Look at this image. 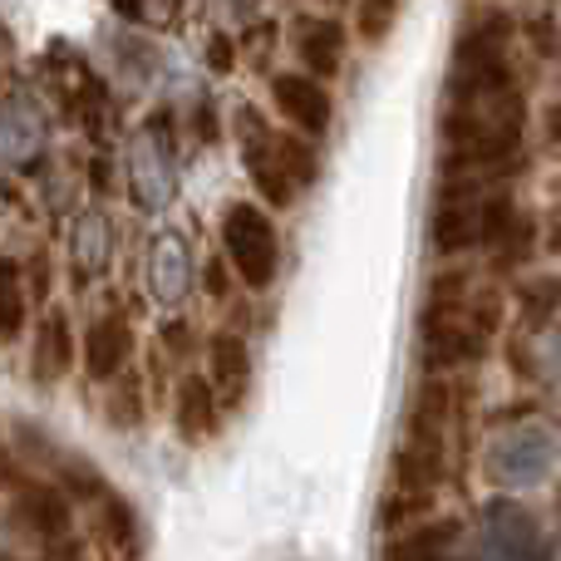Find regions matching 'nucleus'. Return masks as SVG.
Here are the masks:
<instances>
[{
    "instance_id": "3",
    "label": "nucleus",
    "mask_w": 561,
    "mask_h": 561,
    "mask_svg": "<svg viewBox=\"0 0 561 561\" xmlns=\"http://www.w3.org/2000/svg\"><path fill=\"white\" fill-rule=\"evenodd\" d=\"M222 262L252 290H266L276 280L280 237H276V222L256 203H232L222 213Z\"/></svg>"
},
{
    "instance_id": "12",
    "label": "nucleus",
    "mask_w": 561,
    "mask_h": 561,
    "mask_svg": "<svg viewBox=\"0 0 561 561\" xmlns=\"http://www.w3.org/2000/svg\"><path fill=\"white\" fill-rule=\"evenodd\" d=\"M75 365V330H69L65 310H49L39 320V335H35V355H30V375H35L39 389H55L59 379L69 375Z\"/></svg>"
},
{
    "instance_id": "10",
    "label": "nucleus",
    "mask_w": 561,
    "mask_h": 561,
    "mask_svg": "<svg viewBox=\"0 0 561 561\" xmlns=\"http://www.w3.org/2000/svg\"><path fill=\"white\" fill-rule=\"evenodd\" d=\"M296 59L306 75L335 79L345 65V25L330 15H300L296 20Z\"/></svg>"
},
{
    "instance_id": "9",
    "label": "nucleus",
    "mask_w": 561,
    "mask_h": 561,
    "mask_svg": "<svg viewBox=\"0 0 561 561\" xmlns=\"http://www.w3.org/2000/svg\"><path fill=\"white\" fill-rule=\"evenodd\" d=\"M94 497V547L104 552L108 561H134L138 557V517L114 488L94 483L89 488Z\"/></svg>"
},
{
    "instance_id": "23",
    "label": "nucleus",
    "mask_w": 561,
    "mask_h": 561,
    "mask_svg": "<svg viewBox=\"0 0 561 561\" xmlns=\"http://www.w3.org/2000/svg\"><path fill=\"white\" fill-rule=\"evenodd\" d=\"M114 10H118V15H128V20H134L138 10H144V0H114Z\"/></svg>"
},
{
    "instance_id": "17",
    "label": "nucleus",
    "mask_w": 561,
    "mask_h": 561,
    "mask_svg": "<svg viewBox=\"0 0 561 561\" xmlns=\"http://www.w3.org/2000/svg\"><path fill=\"white\" fill-rule=\"evenodd\" d=\"M394 20H399V0H359V10H355V35L359 39H385L389 30H394Z\"/></svg>"
},
{
    "instance_id": "2",
    "label": "nucleus",
    "mask_w": 561,
    "mask_h": 561,
    "mask_svg": "<svg viewBox=\"0 0 561 561\" xmlns=\"http://www.w3.org/2000/svg\"><path fill=\"white\" fill-rule=\"evenodd\" d=\"M503 320V300L493 286H478L463 272L428 286L419 310V359L428 375H463L488 355Z\"/></svg>"
},
{
    "instance_id": "18",
    "label": "nucleus",
    "mask_w": 561,
    "mask_h": 561,
    "mask_svg": "<svg viewBox=\"0 0 561 561\" xmlns=\"http://www.w3.org/2000/svg\"><path fill=\"white\" fill-rule=\"evenodd\" d=\"M20 272H25L30 300H45L49 296V252H45V247H39V252H30V256H20Z\"/></svg>"
},
{
    "instance_id": "22",
    "label": "nucleus",
    "mask_w": 561,
    "mask_h": 561,
    "mask_svg": "<svg viewBox=\"0 0 561 561\" xmlns=\"http://www.w3.org/2000/svg\"><path fill=\"white\" fill-rule=\"evenodd\" d=\"M222 256H213V266H207V290H213V300H227V272H222Z\"/></svg>"
},
{
    "instance_id": "4",
    "label": "nucleus",
    "mask_w": 561,
    "mask_h": 561,
    "mask_svg": "<svg viewBox=\"0 0 561 561\" xmlns=\"http://www.w3.org/2000/svg\"><path fill=\"white\" fill-rule=\"evenodd\" d=\"M237 134H242V158H247V173H252L262 203L266 207H290L300 187L290 183V173H286L280 134L266 124L262 114H256V108H242V114H237Z\"/></svg>"
},
{
    "instance_id": "20",
    "label": "nucleus",
    "mask_w": 561,
    "mask_h": 561,
    "mask_svg": "<svg viewBox=\"0 0 561 561\" xmlns=\"http://www.w3.org/2000/svg\"><path fill=\"white\" fill-rule=\"evenodd\" d=\"M207 65H213L217 75H227V69L237 65V49H232V39H227V35H213V39H207Z\"/></svg>"
},
{
    "instance_id": "1",
    "label": "nucleus",
    "mask_w": 561,
    "mask_h": 561,
    "mask_svg": "<svg viewBox=\"0 0 561 561\" xmlns=\"http://www.w3.org/2000/svg\"><path fill=\"white\" fill-rule=\"evenodd\" d=\"M438 134H444L448 163L507 168L517 158V148H523L527 104L513 79V59H507L503 15L463 30V39L454 45Z\"/></svg>"
},
{
    "instance_id": "21",
    "label": "nucleus",
    "mask_w": 561,
    "mask_h": 561,
    "mask_svg": "<svg viewBox=\"0 0 561 561\" xmlns=\"http://www.w3.org/2000/svg\"><path fill=\"white\" fill-rule=\"evenodd\" d=\"M187 335H193V330H187V320H168V325H163V350H187V345H193Z\"/></svg>"
},
{
    "instance_id": "16",
    "label": "nucleus",
    "mask_w": 561,
    "mask_h": 561,
    "mask_svg": "<svg viewBox=\"0 0 561 561\" xmlns=\"http://www.w3.org/2000/svg\"><path fill=\"white\" fill-rule=\"evenodd\" d=\"M280 158H286V173H290V183L306 193L310 183H316V173H320V158H316V144H310L306 134H296V128H286L280 134Z\"/></svg>"
},
{
    "instance_id": "15",
    "label": "nucleus",
    "mask_w": 561,
    "mask_h": 561,
    "mask_svg": "<svg viewBox=\"0 0 561 561\" xmlns=\"http://www.w3.org/2000/svg\"><path fill=\"white\" fill-rule=\"evenodd\" d=\"M104 389H108V399H104L108 424H114V428H134L138 419H144V375L128 365L124 375H114Z\"/></svg>"
},
{
    "instance_id": "14",
    "label": "nucleus",
    "mask_w": 561,
    "mask_h": 561,
    "mask_svg": "<svg viewBox=\"0 0 561 561\" xmlns=\"http://www.w3.org/2000/svg\"><path fill=\"white\" fill-rule=\"evenodd\" d=\"M454 547H458V523H428L394 537L385 561H454Z\"/></svg>"
},
{
    "instance_id": "19",
    "label": "nucleus",
    "mask_w": 561,
    "mask_h": 561,
    "mask_svg": "<svg viewBox=\"0 0 561 561\" xmlns=\"http://www.w3.org/2000/svg\"><path fill=\"white\" fill-rule=\"evenodd\" d=\"M272 45H276V20H262V25L247 30V55H252V65H266Z\"/></svg>"
},
{
    "instance_id": "6",
    "label": "nucleus",
    "mask_w": 561,
    "mask_h": 561,
    "mask_svg": "<svg viewBox=\"0 0 561 561\" xmlns=\"http://www.w3.org/2000/svg\"><path fill=\"white\" fill-rule=\"evenodd\" d=\"M207 385H213L217 404L222 409H242L252 394V350L237 330H213L207 335Z\"/></svg>"
},
{
    "instance_id": "5",
    "label": "nucleus",
    "mask_w": 561,
    "mask_h": 561,
    "mask_svg": "<svg viewBox=\"0 0 561 561\" xmlns=\"http://www.w3.org/2000/svg\"><path fill=\"white\" fill-rule=\"evenodd\" d=\"M79 359H84V375L94 385H108L114 375H124L134 365V325H128L124 310H104V316L89 320Z\"/></svg>"
},
{
    "instance_id": "25",
    "label": "nucleus",
    "mask_w": 561,
    "mask_h": 561,
    "mask_svg": "<svg viewBox=\"0 0 561 561\" xmlns=\"http://www.w3.org/2000/svg\"><path fill=\"white\" fill-rule=\"evenodd\" d=\"M552 247H557V256H561V232H557V237H552Z\"/></svg>"
},
{
    "instance_id": "11",
    "label": "nucleus",
    "mask_w": 561,
    "mask_h": 561,
    "mask_svg": "<svg viewBox=\"0 0 561 561\" xmlns=\"http://www.w3.org/2000/svg\"><path fill=\"white\" fill-rule=\"evenodd\" d=\"M15 523L39 542H65L69 537V503L49 483H20L15 488Z\"/></svg>"
},
{
    "instance_id": "24",
    "label": "nucleus",
    "mask_w": 561,
    "mask_h": 561,
    "mask_svg": "<svg viewBox=\"0 0 561 561\" xmlns=\"http://www.w3.org/2000/svg\"><path fill=\"white\" fill-rule=\"evenodd\" d=\"M5 59H10V35H5V25H0V79H5Z\"/></svg>"
},
{
    "instance_id": "26",
    "label": "nucleus",
    "mask_w": 561,
    "mask_h": 561,
    "mask_svg": "<svg viewBox=\"0 0 561 561\" xmlns=\"http://www.w3.org/2000/svg\"><path fill=\"white\" fill-rule=\"evenodd\" d=\"M330 5H345V0H330Z\"/></svg>"
},
{
    "instance_id": "7",
    "label": "nucleus",
    "mask_w": 561,
    "mask_h": 561,
    "mask_svg": "<svg viewBox=\"0 0 561 561\" xmlns=\"http://www.w3.org/2000/svg\"><path fill=\"white\" fill-rule=\"evenodd\" d=\"M272 104L306 138H320L330 128V89L316 75H306V69H290V75L272 79Z\"/></svg>"
},
{
    "instance_id": "8",
    "label": "nucleus",
    "mask_w": 561,
    "mask_h": 561,
    "mask_svg": "<svg viewBox=\"0 0 561 561\" xmlns=\"http://www.w3.org/2000/svg\"><path fill=\"white\" fill-rule=\"evenodd\" d=\"M217 424H222V404H217L213 385H207L203 369H187L183 379H178L173 389V428L183 444L203 448L207 438L217 434Z\"/></svg>"
},
{
    "instance_id": "13",
    "label": "nucleus",
    "mask_w": 561,
    "mask_h": 561,
    "mask_svg": "<svg viewBox=\"0 0 561 561\" xmlns=\"http://www.w3.org/2000/svg\"><path fill=\"white\" fill-rule=\"evenodd\" d=\"M30 290H25V272H20V256H0V345H15L30 325Z\"/></svg>"
}]
</instances>
